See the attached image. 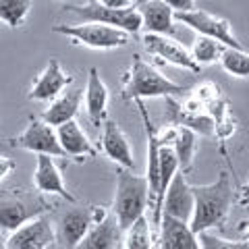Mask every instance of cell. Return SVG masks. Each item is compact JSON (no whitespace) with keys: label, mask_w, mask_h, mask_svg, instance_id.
<instances>
[{"label":"cell","mask_w":249,"mask_h":249,"mask_svg":"<svg viewBox=\"0 0 249 249\" xmlns=\"http://www.w3.org/2000/svg\"><path fill=\"white\" fill-rule=\"evenodd\" d=\"M191 96L197 100V102L201 104H210V102H214L216 98H220V89H218V85L212 83V81H201L199 85H196L191 91Z\"/></svg>","instance_id":"83f0119b"},{"label":"cell","mask_w":249,"mask_h":249,"mask_svg":"<svg viewBox=\"0 0 249 249\" xmlns=\"http://www.w3.org/2000/svg\"><path fill=\"white\" fill-rule=\"evenodd\" d=\"M0 232H2V231H0Z\"/></svg>","instance_id":"d590c367"},{"label":"cell","mask_w":249,"mask_h":249,"mask_svg":"<svg viewBox=\"0 0 249 249\" xmlns=\"http://www.w3.org/2000/svg\"><path fill=\"white\" fill-rule=\"evenodd\" d=\"M0 249H6V241L4 239H0Z\"/></svg>","instance_id":"836d02e7"},{"label":"cell","mask_w":249,"mask_h":249,"mask_svg":"<svg viewBox=\"0 0 249 249\" xmlns=\"http://www.w3.org/2000/svg\"><path fill=\"white\" fill-rule=\"evenodd\" d=\"M54 34L71 37L73 44L88 46L93 50H112L123 48L131 40V34L123 29H116L102 23H77V25H54Z\"/></svg>","instance_id":"277c9868"},{"label":"cell","mask_w":249,"mask_h":249,"mask_svg":"<svg viewBox=\"0 0 249 249\" xmlns=\"http://www.w3.org/2000/svg\"><path fill=\"white\" fill-rule=\"evenodd\" d=\"M93 227L91 220V210L83 206H75L71 210H67L60 216V220L56 224V241L60 249H75L81 243V239L88 235V231Z\"/></svg>","instance_id":"8fae6325"},{"label":"cell","mask_w":249,"mask_h":249,"mask_svg":"<svg viewBox=\"0 0 249 249\" xmlns=\"http://www.w3.org/2000/svg\"><path fill=\"white\" fill-rule=\"evenodd\" d=\"M175 19L177 23H183L189 29L197 31V36H206V37H212V40L220 42L224 48H243V44L232 34L229 19L216 17V15L201 11V9H193L189 13H175Z\"/></svg>","instance_id":"8992f818"},{"label":"cell","mask_w":249,"mask_h":249,"mask_svg":"<svg viewBox=\"0 0 249 249\" xmlns=\"http://www.w3.org/2000/svg\"><path fill=\"white\" fill-rule=\"evenodd\" d=\"M152 222L145 216L135 220L124 231L123 247L124 249H152Z\"/></svg>","instance_id":"cb8c5ba5"},{"label":"cell","mask_w":249,"mask_h":249,"mask_svg":"<svg viewBox=\"0 0 249 249\" xmlns=\"http://www.w3.org/2000/svg\"><path fill=\"white\" fill-rule=\"evenodd\" d=\"M218 62L232 77H239V79L249 77V54L243 48H224Z\"/></svg>","instance_id":"484cf974"},{"label":"cell","mask_w":249,"mask_h":249,"mask_svg":"<svg viewBox=\"0 0 249 249\" xmlns=\"http://www.w3.org/2000/svg\"><path fill=\"white\" fill-rule=\"evenodd\" d=\"M13 170H15V162L11 158H6V156H0V181H4Z\"/></svg>","instance_id":"1f68e13d"},{"label":"cell","mask_w":249,"mask_h":249,"mask_svg":"<svg viewBox=\"0 0 249 249\" xmlns=\"http://www.w3.org/2000/svg\"><path fill=\"white\" fill-rule=\"evenodd\" d=\"M81 102H83L81 89H71V91L60 93V96L54 98L50 102V106L42 112V121L56 129L62 123L75 119L77 112H79V108H81Z\"/></svg>","instance_id":"ffe728a7"},{"label":"cell","mask_w":249,"mask_h":249,"mask_svg":"<svg viewBox=\"0 0 249 249\" xmlns=\"http://www.w3.org/2000/svg\"><path fill=\"white\" fill-rule=\"evenodd\" d=\"M102 152L116 162L121 168L133 170L135 168V158H133V150L129 145L127 135L123 133V129L116 124L112 119L102 121Z\"/></svg>","instance_id":"9a60e30c"},{"label":"cell","mask_w":249,"mask_h":249,"mask_svg":"<svg viewBox=\"0 0 249 249\" xmlns=\"http://www.w3.org/2000/svg\"><path fill=\"white\" fill-rule=\"evenodd\" d=\"M56 135L67 158H96L98 156V147L89 142V137L75 119L56 127Z\"/></svg>","instance_id":"2e32d148"},{"label":"cell","mask_w":249,"mask_h":249,"mask_svg":"<svg viewBox=\"0 0 249 249\" xmlns=\"http://www.w3.org/2000/svg\"><path fill=\"white\" fill-rule=\"evenodd\" d=\"M239 204L241 206H249V181L239 189Z\"/></svg>","instance_id":"d6a6232c"},{"label":"cell","mask_w":249,"mask_h":249,"mask_svg":"<svg viewBox=\"0 0 249 249\" xmlns=\"http://www.w3.org/2000/svg\"><path fill=\"white\" fill-rule=\"evenodd\" d=\"M137 9L142 13V29H145V34L166 36L178 40L175 11L166 6L162 0H143Z\"/></svg>","instance_id":"4fadbf2b"},{"label":"cell","mask_w":249,"mask_h":249,"mask_svg":"<svg viewBox=\"0 0 249 249\" xmlns=\"http://www.w3.org/2000/svg\"><path fill=\"white\" fill-rule=\"evenodd\" d=\"M247 243H249V229H247Z\"/></svg>","instance_id":"e575fe53"},{"label":"cell","mask_w":249,"mask_h":249,"mask_svg":"<svg viewBox=\"0 0 249 249\" xmlns=\"http://www.w3.org/2000/svg\"><path fill=\"white\" fill-rule=\"evenodd\" d=\"M158 229H160V249H201L197 235L191 231L189 222L162 214Z\"/></svg>","instance_id":"e0dca14e"},{"label":"cell","mask_w":249,"mask_h":249,"mask_svg":"<svg viewBox=\"0 0 249 249\" xmlns=\"http://www.w3.org/2000/svg\"><path fill=\"white\" fill-rule=\"evenodd\" d=\"M65 11L75 13L81 17L83 23H102V25H110L116 29H123L127 34H139L142 31V13L137 6L133 9H108L102 6L96 0L88 4H67Z\"/></svg>","instance_id":"5b68a950"},{"label":"cell","mask_w":249,"mask_h":249,"mask_svg":"<svg viewBox=\"0 0 249 249\" xmlns=\"http://www.w3.org/2000/svg\"><path fill=\"white\" fill-rule=\"evenodd\" d=\"M36 0H0V21L11 29L21 27L27 21Z\"/></svg>","instance_id":"603a6c76"},{"label":"cell","mask_w":249,"mask_h":249,"mask_svg":"<svg viewBox=\"0 0 249 249\" xmlns=\"http://www.w3.org/2000/svg\"><path fill=\"white\" fill-rule=\"evenodd\" d=\"M185 88L181 83L170 81L160 71L145 62L139 54L133 56L131 69L123 77V98L124 100H143V98H173L181 96Z\"/></svg>","instance_id":"7a4b0ae2"},{"label":"cell","mask_w":249,"mask_h":249,"mask_svg":"<svg viewBox=\"0 0 249 249\" xmlns=\"http://www.w3.org/2000/svg\"><path fill=\"white\" fill-rule=\"evenodd\" d=\"M54 241L56 235L52 222L46 216H37L11 232L6 239V249H48Z\"/></svg>","instance_id":"30bf717a"},{"label":"cell","mask_w":249,"mask_h":249,"mask_svg":"<svg viewBox=\"0 0 249 249\" xmlns=\"http://www.w3.org/2000/svg\"><path fill=\"white\" fill-rule=\"evenodd\" d=\"M150 204V187L147 178L135 175L133 170L119 168L116 173V193H114V218L124 232L135 220L145 216Z\"/></svg>","instance_id":"3957f363"},{"label":"cell","mask_w":249,"mask_h":249,"mask_svg":"<svg viewBox=\"0 0 249 249\" xmlns=\"http://www.w3.org/2000/svg\"><path fill=\"white\" fill-rule=\"evenodd\" d=\"M108 88L100 77V71L96 67L89 69L88 85H85V108H88V116L93 127H100L106 119V108H108Z\"/></svg>","instance_id":"d6986e66"},{"label":"cell","mask_w":249,"mask_h":249,"mask_svg":"<svg viewBox=\"0 0 249 249\" xmlns=\"http://www.w3.org/2000/svg\"><path fill=\"white\" fill-rule=\"evenodd\" d=\"M121 235L123 231L119 227V222H116V218L108 216L106 220L93 224L75 249H116Z\"/></svg>","instance_id":"44dd1931"},{"label":"cell","mask_w":249,"mask_h":249,"mask_svg":"<svg viewBox=\"0 0 249 249\" xmlns=\"http://www.w3.org/2000/svg\"><path fill=\"white\" fill-rule=\"evenodd\" d=\"M142 42H143V48L147 50V54H152L156 58L170 62V65H175V67L187 69V71H191V73L201 71V67L191 56V50L187 48V46H183L178 40H175V37L145 34L142 37Z\"/></svg>","instance_id":"ba28073f"},{"label":"cell","mask_w":249,"mask_h":249,"mask_svg":"<svg viewBox=\"0 0 249 249\" xmlns=\"http://www.w3.org/2000/svg\"><path fill=\"white\" fill-rule=\"evenodd\" d=\"M102 6H108V9H133L137 0H96Z\"/></svg>","instance_id":"4dcf8cb0"},{"label":"cell","mask_w":249,"mask_h":249,"mask_svg":"<svg viewBox=\"0 0 249 249\" xmlns=\"http://www.w3.org/2000/svg\"><path fill=\"white\" fill-rule=\"evenodd\" d=\"M193 187L187 183L185 173H178L173 177L168 189L164 193V204H162V214L178 218V220L189 222L193 214Z\"/></svg>","instance_id":"5bb4252c"},{"label":"cell","mask_w":249,"mask_h":249,"mask_svg":"<svg viewBox=\"0 0 249 249\" xmlns=\"http://www.w3.org/2000/svg\"><path fill=\"white\" fill-rule=\"evenodd\" d=\"M197 241H199L201 249H249L247 241H229V239H222V237L214 235L212 231L199 232Z\"/></svg>","instance_id":"4316f807"},{"label":"cell","mask_w":249,"mask_h":249,"mask_svg":"<svg viewBox=\"0 0 249 249\" xmlns=\"http://www.w3.org/2000/svg\"><path fill=\"white\" fill-rule=\"evenodd\" d=\"M71 83H73V75H69L56 58H50V62L44 67V71L31 83L27 98L34 100V102H52Z\"/></svg>","instance_id":"9c48e42d"},{"label":"cell","mask_w":249,"mask_h":249,"mask_svg":"<svg viewBox=\"0 0 249 249\" xmlns=\"http://www.w3.org/2000/svg\"><path fill=\"white\" fill-rule=\"evenodd\" d=\"M46 212V206H34L25 199L9 197L0 201V231H17L23 224L31 222L34 218L42 216Z\"/></svg>","instance_id":"ac0fdd59"},{"label":"cell","mask_w":249,"mask_h":249,"mask_svg":"<svg viewBox=\"0 0 249 249\" xmlns=\"http://www.w3.org/2000/svg\"><path fill=\"white\" fill-rule=\"evenodd\" d=\"M222 52H224V46L220 42L212 40V37H206V36H197L191 46V56L199 67L218 62L222 56Z\"/></svg>","instance_id":"d4e9b609"},{"label":"cell","mask_w":249,"mask_h":249,"mask_svg":"<svg viewBox=\"0 0 249 249\" xmlns=\"http://www.w3.org/2000/svg\"><path fill=\"white\" fill-rule=\"evenodd\" d=\"M173 150L178 160V170L187 173L193 164V158H196V150H197V135L196 131L187 129V127H178L177 129V137L173 142Z\"/></svg>","instance_id":"7402d4cb"},{"label":"cell","mask_w":249,"mask_h":249,"mask_svg":"<svg viewBox=\"0 0 249 249\" xmlns=\"http://www.w3.org/2000/svg\"><path fill=\"white\" fill-rule=\"evenodd\" d=\"M193 201L196 204H193L189 227L196 235L222 227L235 201L229 173H220V177L210 185L193 187Z\"/></svg>","instance_id":"6da1fadb"},{"label":"cell","mask_w":249,"mask_h":249,"mask_svg":"<svg viewBox=\"0 0 249 249\" xmlns=\"http://www.w3.org/2000/svg\"><path fill=\"white\" fill-rule=\"evenodd\" d=\"M166 6H170L175 13H189L196 9V0H162Z\"/></svg>","instance_id":"f546056e"},{"label":"cell","mask_w":249,"mask_h":249,"mask_svg":"<svg viewBox=\"0 0 249 249\" xmlns=\"http://www.w3.org/2000/svg\"><path fill=\"white\" fill-rule=\"evenodd\" d=\"M11 145L34 154H46L52 156V158H67V154L62 152L58 143L56 129L50 127L48 123H44L42 119H29L25 131L11 139Z\"/></svg>","instance_id":"52a82bcc"},{"label":"cell","mask_w":249,"mask_h":249,"mask_svg":"<svg viewBox=\"0 0 249 249\" xmlns=\"http://www.w3.org/2000/svg\"><path fill=\"white\" fill-rule=\"evenodd\" d=\"M34 185L40 193H46V196H58L62 199H67L69 204H75V196L67 189L65 178H62V173L58 164L54 162L52 156L46 154H37L36 158V170H34Z\"/></svg>","instance_id":"7c38bea8"},{"label":"cell","mask_w":249,"mask_h":249,"mask_svg":"<svg viewBox=\"0 0 249 249\" xmlns=\"http://www.w3.org/2000/svg\"><path fill=\"white\" fill-rule=\"evenodd\" d=\"M235 131H237V124H235V119L229 114V116H224L222 121H218L214 123V135L220 139V142L224 143L227 139H231L232 135H235Z\"/></svg>","instance_id":"f1b7e54d"}]
</instances>
